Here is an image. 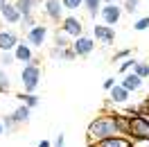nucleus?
Segmentation results:
<instances>
[{
	"mask_svg": "<svg viewBox=\"0 0 149 147\" xmlns=\"http://www.w3.org/2000/svg\"><path fill=\"white\" fill-rule=\"evenodd\" d=\"M113 136H120L113 113L97 116V118L88 125V129H86V140H88V145H95V143L106 140V138H113Z\"/></svg>",
	"mask_w": 149,
	"mask_h": 147,
	"instance_id": "obj_1",
	"label": "nucleus"
},
{
	"mask_svg": "<svg viewBox=\"0 0 149 147\" xmlns=\"http://www.w3.org/2000/svg\"><path fill=\"white\" fill-rule=\"evenodd\" d=\"M20 82H23V93H36L41 86V66H23L20 68Z\"/></svg>",
	"mask_w": 149,
	"mask_h": 147,
	"instance_id": "obj_2",
	"label": "nucleus"
},
{
	"mask_svg": "<svg viewBox=\"0 0 149 147\" xmlns=\"http://www.w3.org/2000/svg\"><path fill=\"white\" fill-rule=\"evenodd\" d=\"M129 138L133 143H147L149 140V122L142 116L129 118Z\"/></svg>",
	"mask_w": 149,
	"mask_h": 147,
	"instance_id": "obj_3",
	"label": "nucleus"
},
{
	"mask_svg": "<svg viewBox=\"0 0 149 147\" xmlns=\"http://www.w3.org/2000/svg\"><path fill=\"white\" fill-rule=\"evenodd\" d=\"M61 32L74 41V38L84 36V23L77 18V16H65V18L61 20Z\"/></svg>",
	"mask_w": 149,
	"mask_h": 147,
	"instance_id": "obj_4",
	"label": "nucleus"
},
{
	"mask_svg": "<svg viewBox=\"0 0 149 147\" xmlns=\"http://www.w3.org/2000/svg\"><path fill=\"white\" fill-rule=\"evenodd\" d=\"M122 5H118V2H113V5H102V9H100V16H102L104 25H109V27H113V25H118V20L122 18Z\"/></svg>",
	"mask_w": 149,
	"mask_h": 147,
	"instance_id": "obj_5",
	"label": "nucleus"
},
{
	"mask_svg": "<svg viewBox=\"0 0 149 147\" xmlns=\"http://www.w3.org/2000/svg\"><path fill=\"white\" fill-rule=\"evenodd\" d=\"M45 38H47V25H41V23L34 25V27L25 34V41H27L32 48H41L45 43Z\"/></svg>",
	"mask_w": 149,
	"mask_h": 147,
	"instance_id": "obj_6",
	"label": "nucleus"
},
{
	"mask_svg": "<svg viewBox=\"0 0 149 147\" xmlns=\"http://www.w3.org/2000/svg\"><path fill=\"white\" fill-rule=\"evenodd\" d=\"M70 48H72V52L77 57H88L95 50V38H91V36H86V34H84V36L74 38Z\"/></svg>",
	"mask_w": 149,
	"mask_h": 147,
	"instance_id": "obj_7",
	"label": "nucleus"
},
{
	"mask_svg": "<svg viewBox=\"0 0 149 147\" xmlns=\"http://www.w3.org/2000/svg\"><path fill=\"white\" fill-rule=\"evenodd\" d=\"M43 11H45V16L50 20H54V23H61L65 18L63 16V5H61V0H45L43 2Z\"/></svg>",
	"mask_w": 149,
	"mask_h": 147,
	"instance_id": "obj_8",
	"label": "nucleus"
},
{
	"mask_svg": "<svg viewBox=\"0 0 149 147\" xmlns=\"http://www.w3.org/2000/svg\"><path fill=\"white\" fill-rule=\"evenodd\" d=\"M18 43L20 38L14 29H0V52H14V48Z\"/></svg>",
	"mask_w": 149,
	"mask_h": 147,
	"instance_id": "obj_9",
	"label": "nucleus"
},
{
	"mask_svg": "<svg viewBox=\"0 0 149 147\" xmlns=\"http://www.w3.org/2000/svg\"><path fill=\"white\" fill-rule=\"evenodd\" d=\"M93 36H95V41L109 46V43L115 41V29L109 27V25H93Z\"/></svg>",
	"mask_w": 149,
	"mask_h": 147,
	"instance_id": "obj_10",
	"label": "nucleus"
},
{
	"mask_svg": "<svg viewBox=\"0 0 149 147\" xmlns=\"http://www.w3.org/2000/svg\"><path fill=\"white\" fill-rule=\"evenodd\" d=\"M14 59H16V61H20L23 66L29 64V61L34 59V55H32V46H29L27 41H20L18 46L14 48Z\"/></svg>",
	"mask_w": 149,
	"mask_h": 147,
	"instance_id": "obj_11",
	"label": "nucleus"
},
{
	"mask_svg": "<svg viewBox=\"0 0 149 147\" xmlns=\"http://www.w3.org/2000/svg\"><path fill=\"white\" fill-rule=\"evenodd\" d=\"M0 16H2V20H5V23H9V25H18L20 18H23V16H20V11L16 9V5H14V2H7V5L0 9Z\"/></svg>",
	"mask_w": 149,
	"mask_h": 147,
	"instance_id": "obj_12",
	"label": "nucleus"
},
{
	"mask_svg": "<svg viewBox=\"0 0 149 147\" xmlns=\"http://www.w3.org/2000/svg\"><path fill=\"white\" fill-rule=\"evenodd\" d=\"M136 143L127 136H113V138H106V140H100L91 147H133Z\"/></svg>",
	"mask_w": 149,
	"mask_h": 147,
	"instance_id": "obj_13",
	"label": "nucleus"
},
{
	"mask_svg": "<svg viewBox=\"0 0 149 147\" xmlns=\"http://www.w3.org/2000/svg\"><path fill=\"white\" fill-rule=\"evenodd\" d=\"M120 86H122V88H127L129 93H136V91H140V88H142V79H140L138 75H136L133 70H131V73L122 75Z\"/></svg>",
	"mask_w": 149,
	"mask_h": 147,
	"instance_id": "obj_14",
	"label": "nucleus"
},
{
	"mask_svg": "<svg viewBox=\"0 0 149 147\" xmlns=\"http://www.w3.org/2000/svg\"><path fill=\"white\" fill-rule=\"evenodd\" d=\"M131 97V93L127 91V88H122L120 84H115L111 91H109V102L111 104H127Z\"/></svg>",
	"mask_w": 149,
	"mask_h": 147,
	"instance_id": "obj_15",
	"label": "nucleus"
},
{
	"mask_svg": "<svg viewBox=\"0 0 149 147\" xmlns=\"http://www.w3.org/2000/svg\"><path fill=\"white\" fill-rule=\"evenodd\" d=\"M113 118H115V125H118L120 136L129 138V116H124V113H113Z\"/></svg>",
	"mask_w": 149,
	"mask_h": 147,
	"instance_id": "obj_16",
	"label": "nucleus"
},
{
	"mask_svg": "<svg viewBox=\"0 0 149 147\" xmlns=\"http://www.w3.org/2000/svg\"><path fill=\"white\" fill-rule=\"evenodd\" d=\"M29 113H32V109H27L25 104H20L11 116H14V120H16V125H27L29 122Z\"/></svg>",
	"mask_w": 149,
	"mask_h": 147,
	"instance_id": "obj_17",
	"label": "nucleus"
},
{
	"mask_svg": "<svg viewBox=\"0 0 149 147\" xmlns=\"http://www.w3.org/2000/svg\"><path fill=\"white\" fill-rule=\"evenodd\" d=\"M18 100H20V104H25L27 109H36L38 104H41V100H38L36 93H20Z\"/></svg>",
	"mask_w": 149,
	"mask_h": 147,
	"instance_id": "obj_18",
	"label": "nucleus"
},
{
	"mask_svg": "<svg viewBox=\"0 0 149 147\" xmlns=\"http://www.w3.org/2000/svg\"><path fill=\"white\" fill-rule=\"evenodd\" d=\"M84 7L88 9L91 18H97V16H100V9H102V0H84Z\"/></svg>",
	"mask_w": 149,
	"mask_h": 147,
	"instance_id": "obj_19",
	"label": "nucleus"
},
{
	"mask_svg": "<svg viewBox=\"0 0 149 147\" xmlns=\"http://www.w3.org/2000/svg\"><path fill=\"white\" fill-rule=\"evenodd\" d=\"M133 73H136L140 79L145 82V79L149 77V61H136V66H133Z\"/></svg>",
	"mask_w": 149,
	"mask_h": 147,
	"instance_id": "obj_20",
	"label": "nucleus"
},
{
	"mask_svg": "<svg viewBox=\"0 0 149 147\" xmlns=\"http://www.w3.org/2000/svg\"><path fill=\"white\" fill-rule=\"evenodd\" d=\"M14 5H16V9L20 11V16H29V14L34 11V5H32L29 0H16Z\"/></svg>",
	"mask_w": 149,
	"mask_h": 147,
	"instance_id": "obj_21",
	"label": "nucleus"
},
{
	"mask_svg": "<svg viewBox=\"0 0 149 147\" xmlns=\"http://www.w3.org/2000/svg\"><path fill=\"white\" fill-rule=\"evenodd\" d=\"M11 88V77L5 73V68H0V93H9Z\"/></svg>",
	"mask_w": 149,
	"mask_h": 147,
	"instance_id": "obj_22",
	"label": "nucleus"
},
{
	"mask_svg": "<svg viewBox=\"0 0 149 147\" xmlns=\"http://www.w3.org/2000/svg\"><path fill=\"white\" fill-rule=\"evenodd\" d=\"M34 25H38L36 20H34V14H29V16H23V18H20V27L25 29V34H27V32L34 27Z\"/></svg>",
	"mask_w": 149,
	"mask_h": 147,
	"instance_id": "obj_23",
	"label": "nucleus"
},
{
	"mask_svg": "<svg viewBox=\"0 0 149 147\" xmlns=\"http://www.w3.org/2000/svg\"><path fill=\"white\" fill-rule=\"evenodd\" d=\"M54 43H56V48H70V46H72L70 36H65L63 32H61V34L56 32V36H54Z\"/></svg>",
	"mask_w": 149,
	"mask_h": 147,
	"instance_id": "obj_24",
	"label": "nucleus"
},
{
	"mask_svg": "<svg viewBox=\"0 0 149 147\" xmlns=\"http://www.w3.org/2000/svg\"><path fill=\"white\" fill-rule=\"evenodd\" d=\"M136 61H138V59H133V57L124 59V61L120 64V75H127V73H131V70H133V66H136Z\"/></svg>",
	"mask_w": 149,
	"mask_h": 147,
	"instance_id": "obj_25",
	"label": "nucleus"
},
{
	"mask_svg": "<svg viewBox=\"0 0 149 147\" xmlns=\"http://www.w3.org/2000/svg\"><path fill=\"white\" fill-rule=\"evenodd\" d=\"M61 5H63V9L74 11V9H79V7H84V0H61Z\"/></svg>",
	"mask_w": 149,
	"mask_h": 147,
	"instance_id": "obj_26",
	"label": "nucleus"
},
{
	"mask_svg": "<svg viewBox=\"0 0 149 147\" xmlns=\"http://www.w3.org/2000/svg\"><path fill=\"white\" fill-rule=\"evenodd\" d=\"M138 5H140V0H124L122 9L127 11V14H136V11H138Z\"/></svg>",
	"mask_w": 149,
	"mask_h": 147,
	"instance_id": "obj_27",
	"label": "nucleus"
},
{
	"mask_svg": "<svg viewBox=\"0 0 149 147\" xmlns=\"http://www.w3.org/2000/svg\"><path fill=\"white\" fill-rule=\"evenodd\" d=\"M133 29H136V32H145V29H149V16L138 18L136 23H133Z\"/></svg>",
	"mask_w": 149,
	"mask_h": 147,
	"instance_id": "obj_28",
	"label": "nucleus"
},
{
	"mask_svg": "<svg viewBox=\"0 0 149 147\" xmlns=\"http://www.w3.org/2000/svg\"><path fill=\"white\" fill-rule=\"evenodd\" d=\"M14 61H16V59H14V52H0V68L11 66Z\"/></svg>",
	"mask_w": 149,
	"mask_h": 147,
	"instance_id": "obj_29",
	"label": "nucleus"
},
{
	"mask_svg": "<svg viewBox=\"0 0 149 147\" xmlns=\"http://www.w3.org/2000/svg\"><path fill=\"white\" fill-rule=\"evenodd\" d=\"M129 57H131V50L124 48V50H118V52L113 55V61H124V59H129Z\"/></svg>",
	"mask_w": 149,
	"mask_h": 147,
	"instance_id": "obj_30",
	"label": "nucleus"
},
{
	"mask_svg": "<svg viewBox=\"0 0 149 147\" xmlns=\"http://www.w3.org/2000/svg\"><path fill=\"white\" fill-rule=\"evenodd\" d=\"M2 125H5V131H11V129L18 127L16 120H14V116H5V118H2Z\"/></svg>",
	"mask_w": 149,
	"mask_h": 147,
	"instance_id": "obj_31",
	"label": "nucleus"
},
{
	"mask_svg": "<svg viewBox=\"0 0 149 147\" xmlns=\"http://www.w3.org/2000/svg\"><path fill=\"white\" fill-rule=\"evenodd\" d=\"M61 59L63 61H72V59H77V55L72 52V48H63L61 50Z\"/></svg>",
	"mask_w": 149,
	"mask_h": 147,
	"instance_id": "obj_32",
	"label": "nucleus"
},
{
	"mask_svg": "<svg viewBox=\"0 0 149 147\" xmlns=\"http://www.w3.org/2000/svg\"><path fill=\"white\" fill-rule=\"evenodd\" d=\"M115 84H118V82H115V77H106V79L102 82V86H104V91H111Z\"/></svg>",
	"mask_w": 149,
	"mask_h": 147,
	"instance_id": "obj_33",
	"label": "nucleus"
},
{
	"mask_svg": "<svg viewBox=\"0 0 149 147\" xmlns=\"http://www.w3.org/2000/svg\"><path fill=\"white\" fill-rule=\"evenodd\" d=\"M52 147H65V136L63 134H56L54 143H52Z\"/></svg>",
	"mask_w": 149,
	"mask_h": 147,
	"instance_id": "obj_34",
	"label": "nucleus"
},
{
	"mask_svg": "<svg viewBox=\"0 0 149 147\" xmlns=\"http://www.w3.org/2000/svg\"><path fill=\"white\" fill-rule=\"evenodd\" d=\"M140 111H149V95H147L142 102H140Z\"/></svg>",
	"mask_w": 149,
	"mask_h": 147,
	"instance_id": "obj_35",
	"label": "nucleus"
},
{
	"mask_svg": "<svg viewBox=\"0 0 149 147\" xmlns=\"http://www.w3.org/2000/svg\"><path fill=\"white\" fill-rule=\"evenodd\" d=\"M36 147H52V143H50V140H41Z\"/></svg>",
	"mask_w": 149,
	"mask_h": 147,
	"instance_id": "obj_36",
	"label": "nucleus"
},
{
	"mask_svg": "<svg viewBox=\"0 0 149 147\" xmlns=\"http://www.w3.org/2000/svg\"><path fill=\"white\" fill-rule=\"evenodd\" d=\"M113 2H118V0H102V5H113Z\"/></svg>",
	"mask_w": 149,
	"mask_h": 147,
	"instance_id": "obj_37",
	"label": "nucleus"
},
{
	"mask_svg": "<svg viewBox=\"0 0 149 147\" xmlns=\"http://www.w3.org/2000/svg\"><path fill=\"white\" fill-rule=\"evenodd\" d=\"M29 2H32V5H34V7H36V5H41V2H43V0H29Z\"/></svg>",
	"mask_w": 149,
	"mask_h": 147,
	"instance_id": "obj_38",
	"label": "nucleus"
},
{
	"mask_svg": "<svg viewBox=\"0 0 149 147\" xmlns=\"http://www.w3.org/2000/svg\"><path fill=\"white\" fill-rule=\"evenodd\" d=\"M5 134V125H2V120H0V136Z\"/></svg>",
	"mask_w": 149,
	"mask_h": 147,
	"instance_id": "obj_39",
	"label": "nucleus"
},
{
	"mask_svg": "<svg viewBox=\"0 0 149 147\" xmlns=\"http://www.w3.org/2000/svg\"><path fill=\"white\" fill-rule=\"evenodd\" d=\"M7 2H9V0H0V9H2V7L7 5Z\"/></svg>",
	"mask_w": 149,
	"mask_h": 147,
	"instance_id": "obj_40",
	"label": "nucleus"
}]
</instances>
